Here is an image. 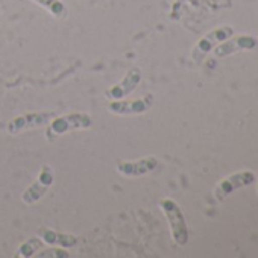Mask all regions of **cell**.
<instances>
[{
	"label": "cell",
	"instance_id": "6da1fadb",
	"mask_svg": "<svg viewBox=\"0 0 258 258\" xmlns=\"http://www.w3.org/2000/svg\"><path fill=\"white\" fill-rule=\"evenodd\" d=\"M160 207L169 222L170 226V232H172V238L178 246H185L190 240V231H188V225H187V219L184 216L182 208L179 207V204L170 198H164L160 202Z\"/></svg>",
	"mask_w": 258,
	"mask_h": 258
},
{
	"label": "cell",
	"instance_id": "7a4b0ae2",
	"mask_svg": "<svg viewBox=\"0 0 258 258\" xmlns=\"http://www.w3.org/2000/svg\"><path fill=\"white\" fill-rule=\"evenodd\" d=\"M234 35V28L232 26H219V28H214L213 31H210L207 35H204L195 46L193 52H191V59L193 62L196 64H201L204 61V58L217 46L220 44L222 41L231 38Z\"/></svg>",
	"mask_w": 258,
	"mask_h": 258
},
{
	"label": "cell",
	"instance_id": "3957f363",
	"mask_svg": "<svg viewBox=\"0 0 258 258\" xmlns=\"http://www.w3.org/2000/svg\"><path fill=\"white\" fill-rule=\"evenodd\" d=\"M255 181V173L252 170H241V172H235L226 178H223L214 188L213 196L217 202H222L226 196H229L231 193H234L238 188L247 187Z\"/></svg>",
	"mask_w": 258,
	"mask_h": 258
},
{
	"label": "cell",
	"instance_id": "277c9868",
	"mask_svg": "<svg viewBox=\"0 0 258 258\" xmlns=\"http://www.w3.org/2000/svg\"><path fill=\"white\" fill-rule=\"evenodd\" d=\"M55 117L56 115L53 112H28V114L19 115V117L13 118L11 121H8L7 133L11 136H16L23 131H28V129H35V127L44 126V124L50 123Z\"/></svg>",
	"mask_w": 258,
	"mask_h": 258
},
{
	"label": "cell",
	"instance_id": "5b68a950",
	"mask_svg": "<svg viewBox=\"0 0 258 258\" xmlns=\"http://www.w3.org/2000/svg\"><path fill=\"white\" fill-rule=\"evenodd\" d=\"M93 120L88 114L84 112H72L62 117H55L50 121V131L62 136L70 131H82V129H88L91 126Z\"/></svg>",
	"mask_w": 258,
	"mask_h": 258
},
{
	"label": "cell",
	"instance_id": "8992f818",
	"mask_svg": "<svg viewBox=\"0 0 258 258\" xmlns=\"http://www.w3.org/2000/svg\"><path fill=\"white\" fill-rule=\"evenodd\" d=\"M154 94H148L145 97L136 99V100H111L108 105V111L117 115H136V114H143L149 111L154 105Z\"/></svg>",
	"mask_w": 258,
	"mask_h": 258
},
{
	"label": "cell",
	"instance_id": "52a82bcc",
	"mask_svg": "<svg viewBox=\"0 0 258 258\" xmlns=\"http://www.w3.org/2000/svg\"><path fill=\"white\" fill-rule=\"evenodd\" d=\"M140 82H142V70L139 67H133L126 72L121 81H118L117 84H114L111 88L105 91V96L111 100H120L131 94L140 85Z\"/></svg>",
	"mask_w": 258,
	"mask_h": 258
},
{
	"label": "cell",
	"instance_id": "ba28073f",
	"mask_svg": "<svg viewBox=\"0 0 258 258\" xmlns=\"http://www.w3.org/2000/svg\"><path fill=\"white\" fill-rule=\"evenodd\" d=\"M256 46H258V41L252 35H238V37H231L222 41L213 50L217 58H225V56H231L243 50H253Z\"/></svg>",
	"mask_w": 258,
	"mask_h": 258
},
{
	"label": "cell",
	"instance_id": "9c48e42d",
	"mask_svg": "<svg viewBox=\"0 0 258 258\" xmlns=\"http://www.w3.org/2000/svg\"><path fill=\"white\" fill-rule=\"evenodd\" d=\"M53 184V170L50 166H43L38 179L22 195V201L25 204H35L37 201H40L49 190V187H52Z\"/></svg>",
	"mask_w": 258,
	"mask_h": 258
},
{
	"label": "cell",
	"instance_id": "30bf717a",
	"mask_svg": "<svg viewBox=\"0 0 258 258\" xmlns=\"http://www.w3.org/2000/svg\"><path fill=\"white\" fill-rule=\"evenodd\" d=\"M158 167V160L155 157H146L137 161H123L118 163L117 170L120 175L127 178H140L151 172H154Z\"/></svg>",
	"mask_w": 258,
	"mask_h": 258
},
{
	"label": "cell",
	"instance_id": "8fae6325",
	"mask_svg": "<svg viewBox=\"0 0 258 258\" xmlns=\"http://www.w3.org/2000/svg\"><path fill=\"white\" fill-rule=\"evenodd\" d=\"M40 237L43 238L44 243H49V244H59L62 247H72L76 244V237L75 235H70V234H61V232H56V231H52V229H40Z\"/></svg>",
	"mask_w": 258,
	"mask_h": 258
},
{
	"label": "cell",
	"instance_id": "7c38bea8",
	"mask_svg": "<svg viewBox=\"0 0 258 258\" xmlns=\"http://www.w3.org/2000/svg\"><path fill=\"white\" fill-rule=\"evenodd\" d=\"M32 2H35L59 20H64L67 17V7L62 0H32Z\"/></svg>",
	"mask_w": 258,
	"mask_h": 258
},
{
	"label": "cell",
	"instance_id": "4fadbf2b",
	"mask_svg": "<svg viewBox=\"0 0 258 258\" xmlns=\"http://www.w3.org/2000/svg\"><path fill=\"white\" fill-rule=\"evenodd\" d=\"M40 247H41V241L38 238H31L19 247V255L20 256H32V255H35V252Z\"/></svg>",
	"mask_w": 258,
	"mask_h": 258
},
{
	"label": "cell",
	"instance_id": "5bb4252c",
	"mask_svg": "<svg viewBox=\"0 0 258 258\" xmlns=\"http://www.w3.org/2000/svg\"><path fill=\"white\" fill-rule=\"evenodd\" d=\"M40 258H67L70 256L67 250H62V249H49V250H43L38 253Z\"/></svg>",
	"mask_w": 258,
	"mask_h": 258
},
{
	"label": "cell",
	"instance_id": "9a60e30c",
	"mask_svg": "<svg viewBox=\"0 0 258 258\" xmlns=\"http://www.w3.org/2000/svg\"><path fill=\"white\" fill-rule=\"evenodd\" d=\"M256 191H258V187H256Z\"/></svg>",
	"mask_w": 258,
	"mask_h": 258
}]
</instances>
